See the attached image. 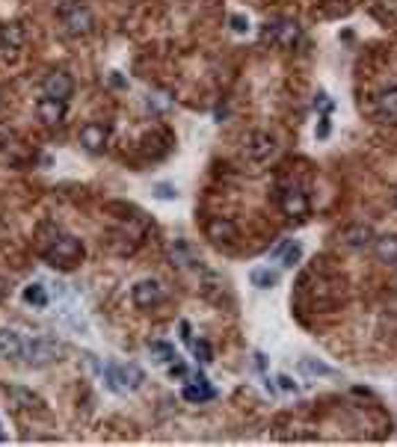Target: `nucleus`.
<instances>
[{
	"label": "nucleus",
	"mask_w": 397,
	"mask_h": 447,
	"mask_svg": "<svg viewBox=\"0 0 397 447\" xmlns=\"http://www.w3.org/2000/svg\"><path fill=\"white\" fill-rule=\"evenodd\" d=\"M83 255H86L83 243L71 237V234H57L51 246H45V261L51 267H57V270H74L83 261Z\"/></svg>",
	"instance_id": "f257e3e1"
},
{
	"label": "nucleus",
	"mask_w": 397,
	"mask_h": 447,
	"mask_svg": "<svg viewBox=\"0 0 397 447\" xmlns=\"http://www.w3.org/2000/svg\"><path fill=\"white\" fill-rule=\"evenodd\" d=\"M149 237V219L142 217H130L128 222H122L113 234H110V249L116 255H134Z\"/></svg>",
	"instance_id": "f03ea898"
},
{
	"label": "nucleus",
	"mask_w": 397,
	"mask_h": 447,
	"mask_svg": "<svg viewBox=\"0 0 397 447\" xmlns=\"http://www.w3.org/2000/svg\"><path fill=\"white\" fill-rule=\"evenodd\" d=\"M60 24L69 36L83 39L95 30V15H92L90 6L81 3V0H62L60 3Z\"/></svg>",
	"instance_id": "7ed1b4c3"
},
{
	"label": "nucleus",
	"mask_w": 397,
	"mask_h": 447,
	"mask_svg": "<svg viewBox=\"0 0 397 447\" xmlns=\"http://www.w3.org/2000/svg\"><path fill=\"white\" fill-rule=\"evenodd\" d=\"M104 382L110 391H116V394H125V391H137L142 382H146V373H142V367L128 362V364H116L110 362L104 364Z\"/></svg>",
	"instance_id": "20e7f679"
},
{
	"label": "nucleus",
	"mask_w": 397,
	"mask_h": 447,
	"mask_svg": "<svg viewBox=\"0 0 397 447\" xmlns=\"http://www.w3.org/2000/svg\"><path fill=\"white\" fill-rule=\"evenodd\" d=\"M261 39L270 42L273 48H279V51H294V48H300V42H303V27L291 18H276L264 27Z\"/></svg>",
	"instance_id": "39448f33"
},
{
	"label": "nucleus",
	"mask_w": 397,
	"mask_h": 447,
	"mask_svg": "<svg viewBox=\"0 0 397 447\" xmlns=\"http://www.w3.org/2000/svg\"><path fill=\"white\" fill-rule=\"evenodd\" d=\"M62 355V344L53 341V338H30L24 344V353H21V359L33 367H45V364H53L60 362Z\"/></svg>",
	"instance_id": "423d86ee"
},
{
	"label": "nucleus",
	"mask_w": 397,
	"mask_h": 447,
	"mask_svg": "<svg viewBox=\"0 0 397 447\" xmlns=\"http://www.w3.org/2000/svg\"><path fill=\"white\" fill-rule=\"evenodd\" d=\"M279 208H282L285 217H288V219H296V222L308 219V214H312V202H308V196H305L296 184L282 187V193H279Z\"/></svg>",
	"instance_id": "0eeeda50"
},
{
	"label": "nucleus",
	"mask_w": 397,
	"mask_h": 447,
	"mask_svg": "<svg viewBox=\"0 0 397 447\" xmlns=\"http://www.w3.org/2000/svg\"><path fill=\"white\" fill-rule=\"evenodd\" d=\"M130 299H134L137 308L151 311L167 299V290H163V285L158 282V278H140V282L130 287Z\"/></svg>",
	"instance_id": "6e6552de"
},
{
	"label": "nucleus",
	"mask_w": 397,
	"mask_h": 447,
	"mask_svg": "<svg viewBox=\"0 0 397 447\" xmlns=\"http://www.w3.org/2000/svg\"><path fill=\"white\" fill-rule=\"evenodd\" d=\"M244 154L252 160V163H264V160H270L273 154H276V137L267 130H252L246 142H244Z\"/></svg>",
	"instance_id": "1a4fd4ad"
},
{
	"label": "nucleus",
	"mask_w": 397,
	"mask_h": 447,
	"mask_svg": "<svg viewBox=\"0 0 397 447\" xmlns=\"http://www.w3.org/2000/svg\"><path fill=\"white\" fill-rule=\"evenodd\" d=\"M167 258L175 270H193V267H202V258H198V252L193 249V243L187 240H172L169 249H167Z\"/></svg>",
	"instance_id": "9d476101"
},
{
	"label": "nucleus",
	"mask_w": 397,
	"mask_h": 447,
	"mask_svg": "<svg viewBox=\"0 0 397 447\" xmlns=\"http://www.w3.org/2000/svg\"><path fill=\"white\" fill-rule=\"evenodd\" d=\"M205 237L214 246H231L237 240V226L228 217H211L205 222Z\"/></svg>",
	"instance_id": "9b49d317"
},
{
	"label": "nucleus",
	"mask_w": 397,
	"mask_h": 447,
	"mask_svg": "<svg viewBox=\"0 0 397 447\" xmlns=\"http://www.w3.org/2000/svg\"><path fill=\"white\" fill-rule=\"evenodd\" d=\"M42 89H45V95L51 98H60V101H69V98L74 95V81H71V74L69 71H48L45 74V81H42Z\"/></svg>",
	"instance_id": "f8f14e48"
},
{
	"label": "nucleus",
	"mask_w": 397,
	"mask_h": 447,
	"mask_svg": "<svg viewBox=\"0 0 397 447\" xmlns=\"http://www.w3.org/2000/svg\"><path fill=\"white\" fill-rule=\"evenodd\" d=\"M36 116H39L42 125L57 128V125H62V121H65V101H60V98H51V95L39 98V101H36Z\"/></svg>",
	"instance_id": "ddd939ff"
},
{
	"label": "nucleus",
	"mask_w": 397,
	"mask_h": 447,
	"mask_svg": "<svg viewBox=\"0 0 397 447\" xmlns=\"http://www.w3.org/2000/svg\"><path fill=\"white\" fill-rule=\"evenodd\" d=\"M107 140H110V130L101 125V121H86L81 128V145L90 154H98L107 149Z\"/></svg>",
	"instance_id": "4468645a"
},
{
	"label": "nucleus",
	"mask_w": 397,
	"mask_h": 447,
	"mask_svg": "<svg viewBox=\"0 0 397 447\" xmlns=\"http://www.w3.org/2000/svg\"><path fill=\"white\" fill-rule=\"evenodd\" d=\"M373 228L365 226V222H356V226H347L344 231L338 234L341 246H347V249H365V246H373Z\"/></svg>",
	"instance_id": "2eb2a0df"
},
{
	"label": "nucleus",
	"mask_w": 397,
	"mask_h": 447,
	"mask_svg": "<svg viewBox=\"0 0 397 447\" xmlns=\"http://www.w3.org/2000/svg\"><path fill=\"white\" fill-rule=\"evenodd\" d=\"M24 338L15 332V329H0V359H21L24 353Z\"/></svg>",
	"instance_id": "dca6fc26"
},
{
	"label": "nucleus",
	"mask_w": 397,
	"mask_h": 447,
	"mask_svg": "<svg viewBox=\"0 0 397 447\" xmlns=\"http://www.w3.org/2000/svg\"><path fill=\"white\" fill-rule=\"evenodd\" d=\"M373 255H377L380 264H397V234H382V237H373Z\"/></svg>",
	"instance_id": "f3484780"
},
{
	"label": "nucleus",
	"mask_w": 397,
	"mask_h": 447,
	"mask_svg": "<svg viewBox=\"0 0 397 447\" xmlns=\"http://www.w3.org/2000/svg\"><path fill=\"white\" fill-rule=\"evenodd\" d=\"M217 391L208 385V379L202 373L193 376V382L184 388V400H190V403H208V400H214Z\"/></svg>",
	"instance_id": "a211bd4d"
},
{
	"label": "nucleus",
	"mask_w": 397,
	"mask_h": 447,
	"mask_svg": "<svg viewBox=\"0 0 397 447\" xmlns=\"http://www.w3.org/2000/svg\"><path fill=\"white\" fill-rule=\"evenodd\" d=\"M27 42V33L21 24H6L0 27V51H21Z\"/></svg>",
	"instance_id": "6ab92c4d"
},
{
	"label": "nucleus",
	"mask_w": 397,
	"mask_h": 447,
	"mask_svg": "<svg viewBox=\"0 0 397 447\" xmlns=\"http://www.w3.org/2000/svg\"><path fill=\"white\" fill-rule=\"evenodd\" d=\"M3 391H6V397L15 400V406H21V409H39L42 406V400L24 385H6Z\"/></svg>",
	"instance_id": "aec40b11"
},
{
	"label": "nucleus",
	"mask_w": 397,
	"mask_h": 447,
	"mask_svg": "<svg viewBox=\"0 0 397 447\" xmlns=\"http://www.w3.org/2000/svg\"><path fill=\"white\" fill-rule=\"evenodd\" d=\"M377 113L385 121H397V86L380 92V98H377Z\"/></svg>",
	"instance_id": "412c9836"
},
{
	"label": "nucleus",
	"mask_w": 397,
	"mask_h": 447,
	"mask_svg": "<svg viewBox=\"0 0 397 447\" xmlns=\"http://www.w3.org/2000/svg\"><path fill=\"white\" fill-rule=\"evenodd\" d=\"M249 282L255 285L258 290H270V287L279 285V273L270 270V267H258V270L249 273Z\"/></svg>",
	"instance_id": "4be33fe9"
},
{
	"label": "nucleus",
	"mask_w": 397,
	"mask_h": 447,
	"mask_svg": "<svg viewBox=\"0 0 397 447\" xmlns=\"http://www.w3.org/2000/svg\"><path fill=\"white\" fill-rule=\"evenodd\" d=\"M149 353L154 355V362H160V364H172L175 359H178L175 346L167 344V341H151V344H149Z\"/></svg>",
	"instance_id": "5701e85b"
},
{
	"label": "nucleus",
	"mask_w": 397,
	"mask_h": 447,
	"mask_svg": "<svg viewBox=\"0 0 397 447\" xmlns=\"http://www.w3.org/2000/svg\"><path fill=\"white\" fill-rule=\"evenodd\" d=\"M24 303L33 305V308H48V290L45 285H39V282H33L24 287Z\"/></svg>",
	"instance_id": "b1692460"
},
{
	"label": "nucleus",
	"mask_w": 397,
	"mask_h": 447,
	"mask_svg": "<svg viewBox=\"0 0 397 447\" xmlns=\"http://www.w3.org/2000/svg\"><path fill=\"white\" fill-rule=\"evenodd\" d=\"M300 371L308 376H335V367H329L323 362H314V359H303L300 362Z\"/></svg>",
	"instance_id": "393cba45"
},
{
	"label": "nucleus",
	"mask_w": 397,
	"mask_h": 447,
	"mask_svg": "<svg viewBox=\"0 0 397 447\" xmlns=\"http://www.w3.org/2000/svg\"><path fill=\"white\" fill-rule=\"evenodd\" d=\"M279 258H282V264L288 267V270H294V267L300 264V258H303V246L294 243V240H288V246H285V252L279 255Z\"/></svg>",
	"instance_id": "a878e982"
},
{
	"label": "nucleus",
	"mask_w": 397,
	"mask_h": 447,
	"mask_svg": "<svg viewBox=\"0 0 397 447\" xmlns=\"http://www.w3.org/2000/svg\"><path fill=\"white\" fill-rule=\"evenodd\" d=\"M190 346H193V355L202 364H211L214 362V350H211V344H208V341H193Z\"/></svg>",
	"instance_id": "bb28decb"
},
{
	"label": "nucleus",
	"mask_w": 397,
	"mask_h": 447,
	"mask_svg": "<svg viewBox=\"0 0 397 447\" xmlns=\"http://www.w3.org/2000/svg\"><path fill=\"white\" fill-rule=\"evenodd\" d=\"M228 27L244 36V33H249V18H246V15H231V18H228Z\"/></svg>",
	"instance_id": "cd10ccee"
},
{
	"label": "nucleus",
	"mask_w": 397,
	"mask_h": 447,
	"mask_svg": "<svg viewBox=\"0 0 397 447\" xmlns=\"http://www.w3.org/2000/svg\"><path fill=\"white\" fill-rule=\"evenodd\" d=\"M154 196H158V199H167V202H172V199H178V189H175L172 184H158V187H154Z\"/></svg>",
	"instance_id": "c85d7f7f"
},
{
	"label": "nucleus",
	"mask_w": 397,
	"mask_h": 447,
	"mask_svg": "<svg viewBox=\"0 0 397 447\" xmlns=\"http://www.w3.org/2000/svg\"><path fill=\"white\" fill-rule=\"evenodd\" d=\"M169 376H172V379H187V367H184L178 359H175V362L169 364Z\"/></svg>",
	"instance_id": "c756f323"
},
{
	"label": "nucleus",
	"mask_w": 397,
	"mask_h": 447,
	"mask_svg": "<svg viewBox=\"0 0 397 447\" xmlns=\"http://www.w3.org/2000/svg\"><path fill=\"white\" fill-rule=\"evenodd\" d=\"M329 130H332V125H329V116H321V125H317V140H326L329 137Z\"/></svg>",
	"instance_id": "7c9ffc66"
},
{
	"label": "nucleus",
	"mask_w": 397,
	"mask_h": 447,
	"mask_svg": "<svg viewBox=\"0 0 397 447\" xmlns=\"http://www.w3.org/2000/svg\"><path fill=\"white\" fill-rule=\"evenodd\" d=\"M276 382L282 385V391H296V382H294L288 373H279V379H276Z\"/></svg>",
	"instance_id": "2f4dec72"
},
{
	"label": "nucleus",
	"mask_w": 397,
	"mask_h": 447,
	"mask_svg": "<svg viewBox=\"0 0 397 447\" xmlns=\"http://www.w3.org/2000/svg\"><path fill=\"white\" fill-rule=\"evenodd\" d=\"M317 104H321L323 116H329V110H332V101H329V95H326V92H321V95H317Z\"/></svg>",
	"instance_id": "473e14b6"
},
{
	"label": "nucleus",
	"mask_w": 397,
	"mask_h": 447,
	"mask_svg": "<svg viewBox=\"0 0 397 447\" xmlns=\"http://www.w3.org/2000/svg\"><path fill=\"white\" fill-rule=\"evenodd\" d=\"M181 338H184V344H193V335H190V323H181Z\"/></svg>",
	"instance_id": "72a5a7b5"
},
{
	"label": "nucleus",
	"mask_w": 397,
	"mask_h": 447,
	"mask_svg": "<svg viewBox=\"0 0 397 447\" xmlns=\"http://www.w3.org/2000/svg\"><path fill=\"white\" fill-rule=\"evenodd\" d=\"M6 294H9V285H6V282H3V278H0V299H3V296H6Z\"/></svg>",
	"instance_id": "f704fd0d"
},
{
	"label": "nucleus",
	"mask_w": 397,
	"mask_h": 447,
	"mask_svg": "<svg viewBox=\"0 0 397 447\" xmlns=\"http://www.w3.org/2000/svg\"><path fill=\"white\" fill-rule=\"evenodd\" d=\"M6 104V92H3V89H0V107H3Z\"/></svg>",
	"instance_id": "c9c22d12"
},
{
	"label": "nucleus",
	"mask_w": 397,
	"mask_h": 447,
	"mask_svg": "<svg viewBox=\"0 0 397 447\" xmlns=\"http://www.w3.org/2000/svg\"><path fill=\"white\" fill-rule=\"evenodd\" d=\"M394 205H397V189H394Z\"/></svg>",
	"instance_id": "e433bc0d"
},
{
	"label": "nucleus",
	"mask_w": 397,
	"mask_h": 447,
	"mask_svg": "<svg viewBox=\"0 0 397 447\" xmlns=\"http://www.w3.org/2000/svg\"><path fill=\"white\" fill-rule=\"evenodd\" d=\"M326 3H332V0H326Z\"/></svg>",
	"instance_id": "4c0bfd02"
}]
</instances>
